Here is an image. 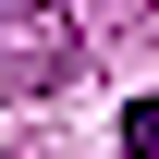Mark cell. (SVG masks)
<instances>
[{"label":"cell","instance_id":"1","mask_svg":"<svg viewBox=\"0 0 159 159\" xmlns=\"http://www.w3.org/2000/svg\"><path fill=\"white\" fill-rule=\"evenodd\" d=\"M122 147H135V159H159V98H135V110H122Z\"/></svg>","mask_w":159,"mask_h":159}]
</instances>
